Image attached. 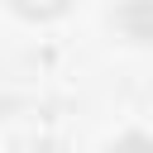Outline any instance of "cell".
<instances>
[{
  "label": "cell",
  "instance_id": "6da1fadb",
  "mask_svg": "<svg viewBox=\"0 0 153 153\" xmlns=\"http://www.w3.org/2000/svg\"><path fill=\"white\" fill-rule=\"evenodd\" d=\"M10 5H14L19 14H57L67 0H10Z\"/></svg>",
  "mask_w": 153,
  "mask_h": 153
},
{
  "label": "cell",
  "instance_id": "7a4b0ae2",
  "mask_svg": "<svg viewBox=\"0 0 153 153\" xmlns=\"http://www.w3.org/2000/svg\"><path fill=\"white\" fill-rule=\"evenodd\" d=\"M110 153H153V143H143V139H124V143L110 148Z\"/></svg>",
  "mask_w": 153,
  "mask_h": 153
}]
</instances>
